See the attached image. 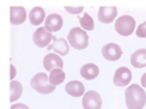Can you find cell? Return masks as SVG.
I'll list each match as a JSON object with an SVG mask.
<instances>
[{
    "mask_svg": "<svg viewBox=\"0 0 146 109\" xmlns=\"http://www.w3.org/2000/svg\"><path fill=\"white\" fill-rule=\"evenodd\" d=\"M125 98L128 109H142L146 102V94L137 84H132L127 88Z\"/></svg>",
    "mask_w": 146,
    "mask_h": 109,
    "instance_id": "cell-1",
    "label": "cell"
},
{
    "mask_svg": "<svg viewBox=\"0 0 146 109\" xmlns=\"http://www.w3.org/2000/svg\"><path fill=\"white\" fill-rule=\"evenodd\" d=\"M89 37L87 33L79 27H75L71 29L67 39L70 45L76 50H83L88 45Z\"/></svg>",
    "mask_w": 146,
    "mask_h": 109,
    "instance_id": "cell-2",
    "label": "cell"
},
{
    "mask_svg": "<svg viewBox=\"0 0 146 109\" xmlns=\"http://www.w3.org/2000/svg\"><path fill=\"white\" fill-rule=\"evenodd\" d=\"M30 84L32 88L42 94H50L55 89V86L50 83L47 75L44 72L36 74L31 79Z\"/></svg>",
    "mask_w": 146,
    "mask_h": 109,
    "instance_id": "cell-3",
    "label": "cell"
},
{
    "mask_svg": "<svg viewBox=\"0 0 146 109\" xmlns=\"http://www.w3.org/2000/svg\"><path fill=\"white\" fill-rule=\"evenodd\" d=\"M136 26L134 18L129 15H124L117 19L115 23V29L122 36L131 35Z\"/></svg>",
    "mask_w": 146,
    "mask_h": 109,
    "instance_id": "cell-4",
    "label": "cell"
},
{
    "mask_svg": "<svg viewBox=\"0 0 146 109\" xmlns=\"http://www.w3.org/2000/svg\"><path fill=\"white\" fill-rule=\"evenodd\" d=\"M84 109H100L102 100L100 95L94 90L87 91L82 98Z\"/></svg>",
    "mask_w": 146,
    "mask_h": 109,
    "instance_id": "cell-5",
    "label": "cell"
},
{
    "mask_svg": "<svg viewBox=\"0 0 146 109\" xmlns=\"http://www.w3.org/2000/svg\"><path fill=\"white\" fill-rule=\"evenodd\" d=\"M52 34L47 31L45 27H40L34 32L33 39L34 43L39 47H44L48 45L51 41Z\"/></svg>",
    "mask_w": 146,
    "mask_h": 109,
    "instance_id": "cell-6",
    "label": "cell"
},
{
    "mask_svg": "<svg viewBox=\"0 0 146 109\" xmlns=\"http://www.w3.org/2000/svg\"><path fill=\"white\" fill-rule=\"evenodd\" d=\"M102 53L106 59L110 61H115L121 57L123 52L118 45L110 43L103 47Z\"/></svg>",
    "mask_w": 146,
    "mask_h": 109,
    "instance_id": "cell-7",
    "label": "cell"
},
{
    "mask_svg": "<svg viewBox=\"0 0 146 109\" xmlns=\"http://www.w3.org/2000/svg\"><path fill=\"white\" fill-rule=\"evenodd\" d=\"M131 79L132 73L130 70L125 67H120L115 72L113 83L117 86L124 87L128 84Z\"/></svg>",
    "mask_w": 146,
    "mask_h": 109,
    "instance_id": "cell-8",
    "label": "cell"
},
{
    "mask_svg": "<svg viewBox=\"0 0 146 109\" xmlns=\"http://www.w3.org/2000/svg\"><path fill=\"white\" fill-rule=\"evenodd\" d=\"M117 15V8L115 6H100L98 15V19L104 23L112 22Z\"/></svg>",
    "mask_w": 146,
    "mask_h": 109,
    "instance_id": "cell-9",
    "label": "cell"
},
{
    "mask_svg": "<svg viewBox=\"0 0 146 109\" xmlns=\"http://www.w3.org/2000/svg\"><path fill=\"white\" fill-rule=\"evenodd\" d=\"M63 23L62 17L55 13H52L47 16L44 23L45 29L51 32L59 31L62 27Z\"/></svg>",
    "mask_w": 146,
    "mask_h": 109,
    "instance_id": "cell-10",
    "label": "cell"
},
{
    "mask_svg": "<svg viewBox=\"0 0 146 109\" xmlns=\"http://www.w3.org/2000/svg\"><path fill=\"white\" fill-rule=\"evenodd\" d=\"M52 39L53 42L47 47V50H53L55 52L58 53L62 56L67 55L70 49L67 41L64 38H60L58 39L54 35H52Z\"/></svg>",
    "mask_w": 146,
    "mask_h": 109,
    "instance_id": "cell-11",
    "label": "cell"
},
{
    "mask_svg": "<svg viewBox=\"0 0 146 109\" xmlns=\"http://www.w3.org/2000/svg\"><path fill=\"white\" fill-rule=\"evenodd\" d=\"M43 66L44 68L49 71L55 67L63 68V62L59 56L54 53H50L44 56Z\"/></svg>",
    "mask_w": 146,
    "mask_h": 109,
    "instance_id": "cell-12",
    "label": "cell"
},
{
    "mask_svg": "<svg viewBox=\"0 0 146 109\" xmlns=\"http://www.w3.org/2000/svg\"><path fill=\"white\" fill-rule=\"evenodd\" d=\"M26 18V11L22 6L10 7V22L13 25H19L25 22Z\"/></svg>",
    "mask_w": 146,
    "mask_h": 109,
    "instance_id": "cell-13",
    "label": "cell"
},
{
    "mask_svg": "<svg viewBox=\"0 0 146 109\" xmlns=\"http://www.w3.org/2000/svg\"><path fill=\"white\" fill-rule=\"evenodd\" d=\"M65 90L68 94L72 96L79 97L83 95L85 87L81 82L72 80L66 85Z\"/></svg>",
    "mask_w": 146,
    "mask_h": 109,
    "instance_id": "cell-14",
    "label": "cell"
},
{
    "mask_svg": "<svg viewBox=\"0 0 146 109\" xmlns=\"http://www.w3.org/2000/svg\"><path fill=\"white\" fill-rule=\"evenodd\" d=\"M131 64L136 68H143L146 66V49H139L131 56Z\"/></svg>",
    "mask_w": 146,
    "mask_h": 109,
    "instance_id": "cell-15",
    "label": "cell"
},
{
    "mask_svg": "<svg viewBox=\"0 0 146 109\" xmlns=\"http://www.w3.org/2000/svg\"><path fill=\"white\" fill-rule=\"evenodd\" d=\"M99 73V67L94 63L83 65L80 69V75L87 80H92L98 76Z\"/></svg>",
    "mask_w": 146,
    "mask_h": 109,
    "instance_id": "cell-16",
    "label": "cell"
},
{
    "mask_svg": "<svg viewBox=\"0 0 146 109\" xmlns=\"http://www.w3.org/2000/svg\"><path fill=\"white\" fill-rule=\"evenodd\" d=\"M45 17V13L43 8L36 6L32 9L29 13V19L31 23L35 26L41 24Z\"/></svg>",
    "mask_w": 146,
    "mask_h": 109,
    "instance_id": "cell-17",
    "label": "cell"
},
{
    "mask_svg": "<svg viewBox=\"0 0 146 109\" xmlns=\"http://www.w3.org/2000/svg\"><path fill=\"white\" fill-rule=\"evenodd\" d=\"M66 78L64 72L59 68L52 69L49 75V82L53 86H56L64 82Z\"/></svg>",
    "mask_w": 146,
    "mask_h": 109,
    "instance_id": "cell-18",
    "label": "cell"
},
{
    "mask_svg": "<svg viewBox=\"0 0 146 109\" xmlns=\"http://www.w3.org/2000/svg\"><path fill=\"white\" fill-rule=\"evenodd\" d=\"M10 102L17 100L22 95L23 88L20 82L13 80L10 82Z\"/></svg>",
    "mask_w": 146,
    "mask_h": 109,
    "instance_id": "cell-19",
    "label": "cell"
},
{
    "mask_svg": "<svg viewBox=\"0 0 146 109\" xmlns=\"http://www.w3.org/2000/svg\"><path fill=\"white\" fill-rule=\"evenodd\" d=\"M79 22L81 26L86 30L91 31L94 29V20L87 13H84L83 17L79 18Z\"/></svg>",
    "mask_w": 146,
    "mask_h": 109,
    "instance_id": "cell-20",
    "label": "cell"
},
{
    "mask_svg": "<svg viewBox=\"0 0 146 109\" xmlns=\"http://www.w3.org/2000/svg\"><path fill=\"white\" fill-rule=\"evenodd\" d=\"M136 35L140 38H146V21L138 26Z\"/></svg>",
    "mask_w": 146,
    "mask_h": 109,
    "instance_id": "cell-21",
    "label": "cell"
},
{
    "mask_svg": "<svg viewBox=\"0 0 146 109\" xmlns=\"http://www.w3.org/2000/svg\"><path fill=\"white\" fill-rule=\"evenodd\" d=\"M65 9L67 12H68L70 14H79L82 13L83 10V6H79V7H70V6H65Z\"/></svg>",
    "mask_w": 146,
    "mask_h": 109,
    "instance_id": "cell-22",
    "label": "cell"
},
{
    "mask_svg": "<svg viewBox=\"0 0 146 109\" xmlns=\"http://www.w3.org/2000/svg\"><path fill=\"white\" fill-rule=\"evenodd\" d=\"M10 109H30L26 105L23 103H17L11 106Z\"/></svg>",
    "mask_w": 146,
    "mask_h": 109,
    "instance_id": "cell-23",
    "label": "cell"
},
{
    "mask_svg": "<svg viewBox=\"0 0 146 109\" xmlns=\"http://www.w3.org/2000/svg\"><path fill=\"white\" fill-rule=\"evenodd\" d=\"M10 71H11L10 79H12L13 78H14V76L15 75V73H16L15 67L12 64H10Z\"/></svg>",
    "mask_w": 146,
    "mask_h": 109,
    "instance_id": "cell-24",
    "label": "cell"
},
{
    "mask_svg": "<svg viewBox=\"0 0 146 109\" xmlns=\"http://www.w3.org/2000/svg\"><path fill=\"white\" fill-rule=\"evenodd\" d=\"M141 83L142 86L146 88V72L142 75L141 78Z\"/></svg>",
    "mask_w": 146,
    "mask_h": 109,
    "instance_id": "cell-25",
    "label": "cell"
}]
</instances>
